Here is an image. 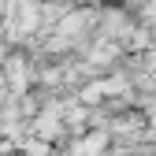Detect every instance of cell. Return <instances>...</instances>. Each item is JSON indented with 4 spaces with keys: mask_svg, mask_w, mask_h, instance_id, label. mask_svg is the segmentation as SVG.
Listing matches in <instances>:
<instances>
[{
    "mask_svg": "<svg viewBox=\"0 0 156 156\" xmlns=\"http://www.w3.org/2000/svg\"><path fill=\"white\" fill-rule=\"evenodd\" d=\"M30 82H34L30 60H26V56H8V60H4V86H8L11 93H19V97H26Z\"/></svg>",
    "mask_w": 156,
    "mask_h": 156,
    "instance_id": "6da1fadb",
    "label": "cell"
},
{
    "mask_svg": "<svg viewBox=\"0 0 156 156\" xmlns=\"http://www.w3.org/2000/svg\"><path fill=\"white\" fill-rule=\"evenodd\" d=\"M108 141L112 134L108 130H97V134H82V138H74L67 156H108Z\"/></svg>",
    "mask_w": 156,
    "mask_h": 156,
    "instance_id": "7a4b0ae2",
    "label": "cell"
},
{
    "mask_svg": "<svg viewBox=\"0 0 156 156\" xmlns=\"http://www.w3.org/2000/svg\"><path fill=\"white\" fill-rule=\"evenodd\" d=\"M97 26H101V34L108 37V41H123V37L130 41V34L138 30L123 11H101V23H97Z\"/></svg>",
    "mask_w": 156,
    "mask_h": 156,
    "instance_id": "3957f363",
    "label": "cell"
},
{
    "mask_svg": "<svg viewBox=\"0 0 156 156\" xmlns=\"http://www.w3.org/2000/svg\"><path fill=\"white\" fill-rule=\"evenodd\" d=\"M0 156H15V152H0ZM19 156H26V152H19Z\"/></svg>",
    "mask_w": 156,
    "mask_h": 156,
    "instance_id": "277c9868",
    "label": "cell"
}]
</instances>
